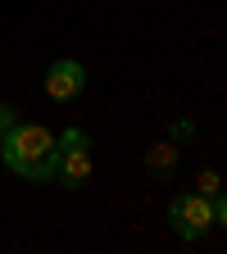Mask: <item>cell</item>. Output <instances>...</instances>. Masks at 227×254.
<instances>
[{
	"mask_svg": "<svg viewBox=\"0 0 227 254\" xmlns=\"http://www.w3.org/2000/svg\"><path fill=\"white\" fill-rule=\"evenodd\" d=\"M0 164L14 177H27V182H55V173H59V136L41 123L18 118L0 136Z\"/></svg>",
	"mask_w": 227,
	"mask_h": 254,
	"instance_id": "obj_1",
	"label": "cell"
},
{
	"mask_svg": "<svg viewBox=\"0 0 227 254\" xmlns=\"http://www.w3.org/2000/svg\"><path fill=\"white\" fill-rule=\"evenodd\" d=\"M95 173V159H91V136L82 132V127H64L59 132V173L55 182L64 190H82Z\"/></svg>",
	"mask_w": 227,
	"mask_h": 254,
	"instance_id": "obj_2",
	"label": "cell"
},
{
	"mask_svg": "<svg viewBox=\"0 0 227 254\" xmlns=\"http://www.w3.org/2000/svg\"><path fill=\"white\" fill-rule=\"evenodd\" d=\"M168 222H173V232H177L186 245L200 241V236L214 227V195H200V190H182V195H173Z\"/></svg>",
	"mask_w": 227,
	"mask_h": 254,
	"instance_id": "obj_3",
	"label": "cell"
},
{
	"mask_svg": "<svg viewBox=\"0 0 227 254\" xmlns=\"http://www.w3.org/2000/svg\"><path fill=\"white\" fill-rule=\"evenodd\" d=\"M86 91V68L77 59H55L50 68H46V95L55 105H69V100H77V95Z\"/></svg>",
	"mask_w": 227,
	"mask_h": 254,
	"instance_id": "obj_4",
	"label": "cell"
},
{
	"mask_svg": "<svg viewBox=\"0 0 227 254\" xmlns=\"http://www.w3.org/2000/svg\"><path fill=\"white\" fill-rule=\"evenodd\" d=\"M177 159H182V150H177L173 141H154V145L146 150V173L159 177V182H168L173 168H177Z\"/></svg>",
	"mask_w": 227,
	"mask_h": 254,
	"instance_id": "obj_5",
	"label": "cell"
},
{
	"mask_svg": "<svg viewBox=\"0 0 227 254\" xmlns=\"http://www.w3.org/2000/svg\"><path fill=\"white\" fill-rule=\"evenodd\" d=\"M196 190H200V195H218V190H223V177L214 168H200L196 173Z\"/></svg>",
	"mask_w": 227,
	"mask_h": 254,
	"instance_id": "obj_6",
	"label": "cell"
},
{
	"mask_svg": "<svg viewBox=\"0 0 227 254\" xmlns=\"http://www.w3.org/2000/svg\"><path fill=\"white\" fill-rule=\"evenodd\" d=\"M168 141H173V145H186V141H196V123H191V118H177V123L168 127Z\"/></svg>",
	"mask_w": 227,
	"mask_h": 254,
	"instance_id": "obj_7",
	"label": "cell"
},
{
	"mask_svg": "<svg viewBox=\"0 0 227 254\" xmlns=\"http://www.w3.org/2000/svg\"><path fill=\"white\" fill-rule=\"evenodd\" d=\"M214 222H218V227H227V190H218V195H214Z\"/></svg>",
	"mask_w": 227,
	"mask_h": 254,
	"instance_id": "obj_8",
	"label": "cell"
},
{
	"mask_svg": "<svg viewBox=\"0 0 227 254\" xmlns=\"http://www.w3.org/2000/svg\"><path fill=\"white\" fill-rule=\"evenodd\" d=\"M18 123V114H14V105H5V100H0V136H5L9 132V127Z\"/></svg>",
	"mask_w": 227,
	"mask_h": 254,
	"instance_id": "obj_9",
	"label": "cell"
}]
</instances>
